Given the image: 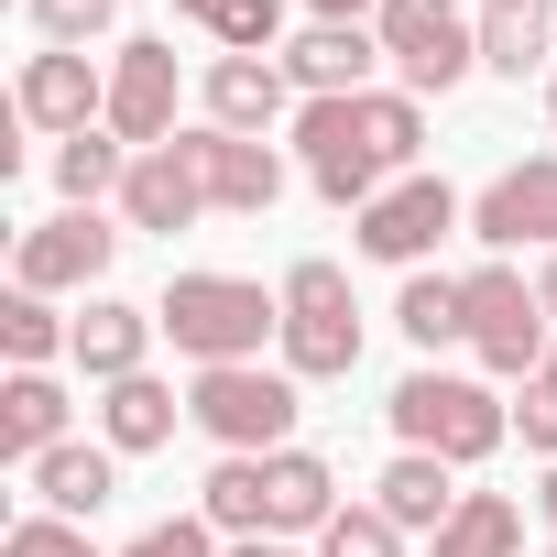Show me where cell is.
<instances>
[{
  "mask_svg": "<svg viewBox=\"0 0 557 557\" xmlns=\"http://www.w3.org/2000/svg\"><path fill=\"white\" fill-rule=\"evenodd\" d=\"M383 513H394V524H426V535H437V524L459 513V492H448V459L405 448V459L383 470Z\"/></svg>",
  "mask_w": 557,
  "mask_h": 557,
  "instance_id": "obj_24",
  "label": "cell"
},
{
  "mask_svg": "<svg viewBox=\"0 0 557 557\" xmlns=\"http://www.w3.org/2000/svg\"><path fill=\"white\" fill-rule=\"evenodd\" d=\"M513 426H524V448H535V459H557V350L535 361V383H524V405H513Z\"/></svg>",
  "mask_w": 557,
  "mask_h": 557,
  "instance_id": "obj_33",
  "label": "cell"
},
{
  "mask_svg": "<svg viewBox=\"0 0 557 557\" xmlns=\"http://www.w3.org/2000/svg\"><path fill=\"white\" fill-rule=\"evenodd\" d=\"M208 524L219 535H262V459H219L208 470Z\"/></svg>",
  "mask_w": 557,
  "mask_h": 557,
  "instance_id": "obj_29",
  "label": "cell"
},
{
  "mask_svg": "<svg viewBox=\"0 0 557 557\" xmlns=\"http://www.w3.org/2000/svg\"><path fill=\"white\" fill-rule=\"evenodd\" d=\"M23 121L77 143L88 121H110V77H88V55H34L23 66Z\"/></svg>",
  "mask_w": 557,
  "mask_h": 557,
  "instance_id": "obj_14",
  "label": "cell"
},
{
  "mask_svg": "<svg viewBox=\"0 0 557 557\" xmlns=\"http://www.w3.org/2000/svg\"><path fill=\"white\" fill-rule=\"evenodd\" d=\"M45 448H66V394L45 372H12V383H0V459L34 470Z\"/></svg>",
  "mask_w": 557,
  "mask_h": 557,
  "instance_id": "obj_20",
  "label": "cell"
},
{
  "mask_svg": "<svg viewBox=\"0 0 557 557\" xmlns=\"http://www.w3.org/2000/svg\"><path fill=\"white\" fill-rule=\"evenodd\" d=\"M448 230H459L448 175H405V186H383V197L361 208V251H372V262H426Z\"/></svg>",
  "mask_w": 557,
  "mask_h": 557,
  "instance_id": "obj_8",
  "label": "cell"
},
{
  "mask_svg": "<svg viewBox=\"0 0 557 557\" xmlns=\"http://www.w3.org/2000/svg\"><path fill=\"white\" fill-rule=\"evenodd\" d=\"M175 12H197V23H219V0H175Z\"/></svg>",
  "mask_w": 557,
  "mask_h": 557,
  "instance_id": "obj_40",
  "label": "cell"
},
{
  "mask_svg": "<svg viewBox=\"0 0 557 557\" xmlns=\"http://www.w3.org/2000/svg\"><path fill=\"white\" fill-rule=\"evenodd\" d=\"M383 55L405 77V99H448L481 66V23H459V0H383Z\"/></svg>",
  "mask_w": 557,
  "mask_h": 557,
  "instance_id": "obj_5",
  "label": "cell"
},
{
  "mask_svg": "<svg viewBox=\"0 0 557 557\" xmlns=\"http://www.w3.org/2000/svg\"><path fill=\"white\" fill-rule=\"evenodd\" d=\"M110 132H121L132 153H153V143L175 132V45H164V34L121 45V66H110Z\"/></svg>",
  "mask_w": 557,
  "mask_h": 557,
  "instance_id": "obj_10",
  "label": "cell"
},
{
  "mask_svg": "<svg viewBox=\"0 0 557 557\" xmlns=\"http://www.w3.org/2000/svg\"><path fill=\"white\" fill-rule=\"evenodd\" d=\"M361 143H372L383 164H416V143H426L416 99H405V88H394V99H383V88H361Z\"/></svg>",
  "mask_w": 557,
  "mask_h": 557,
  "instance_id": "obj_30",
  "label": "cell"
},
{
  "mask_svg": "<svg viewBox=\"0 0 557 557\" xmlns=\"http://www.w3.org/2000/svg\"><path fill=\"white\" fill-rule=\"evenodd\" d=\"M372 55H383V34H361V23H318V34L285 55V77H296L307 99H361Z\"/></svg>",
  "mask_w": 557,
  "mask_h": 557,
  "instance_id": "obj_17",
  "label": "cell"
},
{
  "mask_svg": "<svg viewBox=\"0 0 557 557\" xmlns=\"http://www.w3.org/2000/svg\"><path fill=\"white\" fill-rule=\"evenodd\" d=\"M175 416H186V405H175L153 372L110 383V405H99V426H110V448H121V459H132V448H164V437H175Z\"/></svg>",
  "mask_w": 557,
  "mask_h": 557,
  "instance_id": "obj_22",
  "label": "cell"
},
{
  "mask_svg": "<svg viewBox=\"0 0 557 557\" xmlns=\"http://www.w3.org/2000/svg\"><path fill=\"white\" fill-rule=\"evenodd\" d=\"M350 12H383V0H318V23H350Z\"/></svg>",
  "mask_w": 557,
  "mask_h": 557,
  "instance_id": "obj_36",
  "label": "cell"
},
{
  "mask_svg": "<svg viewBox=\"0 0 557 557\" xmlns=\"http://www.w3.org/2000/svg\"><path fill=\"white\" fill-rule=\"evenodd\" d=\"M318 557H405V524H394L383 503H339V513L318 524Z\"/></svg>",
  "mask_w": 557,
  "mask_h": 557,
  "instance_id": "obj_28",
  "label": "cell"
},
{
  "mask_svg": "<svg viewBox=\"0 0 557 557\" xmlns=\"http://www.w3.org/2000/svg\"><path fill=\"white\" fill-rule=\"evenodd\" d=\"M186 416H197L230 459H273V448L296 437V383H285V372H262V361H219V372H197Z\"/></svg>",
  "mask_w": 557,
  "mask_h": 557,
  "instance_id": "obj_4",
  "label": "cell"
},
{
  "mask_svg": "<svg viewBox=\"0 0 557 557\" xmlns=\"http://www.w3.org/2000/svg\"><path fill=\"white\" fill-rule=\"evenodd\" d=\"M546 55H557V12H546V0H492V12H481V66L524 77Z\"/></svg>",
  "mask_w": 557,
  "mask_h": 557,
  "instance_id": "obj_21",
  "label": "cell"
},
{
  "mask_svg": "<svg viewBox=\"0 0 557 557\" xmlns=\"http://www.w3.org/2000/svg\"><path fill=\"white\" fill-rule=\"evenodd\" d=\"M186 143H197L208 208H240V219H262L273 197H285V164H273V143H251V132H186Z\"/></svg>",
  "mask_w": 557,
  "mask_h": 557,
  "instance_id": "obj_13",
  "label": "cell"
},
{
  "mask_svg": "<svg viewBox=\"0 0 557 557\" xmlns=\"http://www.w3.org/2000/svg\"><path fill=\"white\" fill-rule=\"evenodd\" d=\"M470 240H492V251H524V240H546V251H557V153H535V164H503V175L470 197Z\"/></svg>",
  "mask_w": 557,
  "mask_h": 557,
  "instance_id": "obj_9",
  "label": "cell"
},
{
  "mask_svg": "<svg viewBox=\"0 0 557 557\" xmlns=\"http://www.w3.org/2000/svg\"><path fill=\"white\" fill-rule=\"evenodd\" d=\"M383 416H394L405 448H426V459H448V470H470V459H492V448L513 437V416H503L481 383H459V372H405Z\"/></svg>",
  "mask_w": 557,
  "mask_h": 557,
  "instance_id": "obj_2",
  "label": "cell"
},
{
  "mask_svg": "<svg viewBox=\"0 0 557 557\" xmlns=\"http://www.w3.org/2000/svg\"><path fill=\"white\" fill-rule=\"evenodd\" d=\"M143 339H153V307L99 296V307L77 318V339H66V350H77V372H88V383H132V372H143Z\"/></svg>",
  "mask_w": 557,
  "mask_h": 557,
  "instance_id": "obj_18",
  "label": "cell"
},
{
  "mask_svg": "<svg viewBox=\"0 0 557 557\" xmlns=\"http://www.w3.org/2000/svg\"><path fill=\"white\" fill-rule=\"evenodd\" d=\"M535 307H546V318H557V251H546V273H535Z\"/></svg>",
  "mask_w": 557,
  "mask_h": 557,
  "instance_id": "obj_37",
  "label": "cell"
},
{
  "mask_svg": "<svg viewBox=\"0 0 557 557\" xmlns=\"http://www.w3.org/2000/svg\"><path fill=\"white\" fill-rule=\"evenodd\" d=\"M121 175H132V153H121V132H77V143L55 153V186H66L77 208H99V197H121Z\"/></svg>",
  "mask_w": 557,
  "mask_h": 557,
  "instance_id": "obj_26",
  "label": "cell"
},
{
  "mask_svg": "<svg viewBox=\"0 0 557 557\" xmlns=\"http://www.w3.org/2000/svg\"><path fill=\"white\" fill-rule=\"evenodd\" d=\"M459 296H470V350H481L492 372L535 383V361L557 350V339H546V307H535V285H524L513 262H481V273H470Z\"/></svg>",
  "mask_w": 557,
  "mask_h": 557,
  "instance_id": "obj_6",
  "label": "cell"
},
{
  "mask_svg": "<svg viewBox=\"0 0 557 557\" xmlns=\"http://www.w3.org/2000/svg\"><path fill=\"white\" fill-rule=\"evenodd\" d=\"M285 372L296 383H339L361 361V307H350V273L339 262H296L285 273Z\"/></svg>",
  "mask_w": 557,
  "mask_h": 557,
  "instance_id": "obj_3",
  "label": "cell"
},
{
  "mask_svg": "<svg viewBox=\"0 0 557 557\" xmlns=\"http://www.w3.org/2000/svg\"><path fill=\"white\" fill-rule=\"evenodd\" d=\"M394 329H405L416 350H448V339H470V296L448 285V273H416V285L394 296Z\"/></svg>",
  "mask_w": 557,
  "mask_h": 557,
  "instance_id": "obj_25",
  "label": "cell"
},
{
  "mask_svg": "<svg viewBox=\"0 0 557 557\" xmlns=\"http://www.w3.org/2000/svg\"><path fill=\"white\" fill-rule=\"evenodd\" d=\"M208 535H219L208 513H175V524H153V535H132L121 557H208Z\"/></svg>",
  "mask_w": 557,
  "mask_h": 557,
  "instance_id": "obj_35",
  "label": "cell"
},
{
  "mask_svg": "<svg viewBox=\"0 0 557 557\" xmlns=\"http://www.w3.org/2000/svg\"><path fill=\"white\" fill-rule=\"evenodd\" d=\"M66 339H77V329H55V307H45L34 285H12V307H0V350H12L23 372H45V361H55Z\"/></svg>",
  "mask_w": 557,
  "mask_h": 557,
  "instance_id": "obj_27",
  "label": "cell"
},
{
  "mask_svg": "<svg viewBox=\"0 0 557 557\" xmlns=\"http://www.w3.org/2000/svg\"><path fill=\"white\" fill-rule=\"evenodd\" d=\"M110 251H121V230H99V208H66V219L23 230L12 273H23L34 296H55V285H99V273H110Z\"/></svg>",
  "mask_w": 557,
  "mask_h": 557,
  "instance_id": "obj_11",
  "label": "cell"
},
{
  "mask_svg": "<svg viewBox=\"0 0 557 557\" xmlns=\"http://www.w3.org/2000/svg\"><path fill=\"white\" fill-rule=\"evenodd\" d=\"M230 557H296V546H273V535H240V546H230Z\"/></svg>",
  "mask_w": 557,
  "mask_h": 557,
  "instance_id": "obj_38",
  "label": "cell"
},
{
  "mask_svg": "<svg viewBox=\"0 0 557 557\" xmlns=\"http://www.w3.org/2000/svg\"><path fill=\"white\" fill-rule=\"evenodd\" d=\"M546 535H557V470H546ZM546 557H557V546H546Z\"/></svg>",
  "mask_w": 557,
  "mask_h": 557,
  "instance_id": "obj_39",
  "label": "cell"
},
{
  "mask_svg": "<svg viewBox=\"0 0 557 557\" xmlns=\"http://www.w3.org/2000/svg\"><path fill=\"white\" fill-rule=\"evenodd\" d=\"M230 55H273V34H285V0H219V23H208Z\"/></svg>",
  "mask_w": 557,
  "mask_h": 557,
  "instance_id": "obj_31",
  "label": "cell"
},
{
  "mask_svg": "<svg viewBox=\"0 0 557 557\" xmlns=\"http://www.w3.org/2000/svg\"><path fill=\"white\" fill-rule=\"evenodd\" d=\"M34 492H45V513L88 524V513L121 492V448H77V437H66V448H45V459H34Z\"/></svg>",
  "mask_w": 557,
  "mask_h": 557,
  "instance_id": "obj_19",
  "label": "cell"
},
{
  "mask_svg": "<svg viewBox=\"0 0 557 557\" xmlns=\"http://www.w3.org/2000/svg\"><path fill=\"white\" fill-rule=\"evenodd\" d=\"M197 208H208L197 143H153V153H132V175H121V219H132V230H197Z\"/></svg>",
  "mask_w": 557,
  "mask_h": 557,
  "instance_id": "obj_12",
  "label": "cell"
},
{
  "mask_svg": "<svg viewBox=\"0 0 557 557\" xmlns=\"http://www.w3.org/2000/svg\"><path fill=\"white\" fill-rule=\"evenodd\" d=\"M296 143H307L318 197H339V208H372V197H383V153L361 143V99H307Z\"/></svg>",
  "mask_w": 557,
  "mask_h": 557,
  "instance_id": "obj_7",
  "label": "cell"
},
{
  "mask_svg": "<svg viewBox=\"0 0 557 557\" xmlns=\"http://www.w3.org/2000/svg\"><path fill=\"white\" fill-rule=\"evenodd\" d=\"M0 557H99V546H88V524H66V513H23L12 535H0Z\"/></svg>",
  "mask_w": 557,
  "mask_h": 557,
  "instance_id": "obj_32",
  "label": "cell"
},
{
  "mask_svg": "<svg viewBox=\"0 0 557 557\" xmlns=\"http://www.w3.org/2000/svg\"><path fill=\"white\" fill-rule=\"evenodd\" d=\"M285 88H296V77L273 66V55H219V66H208V121L262 143L273 121H285Z\"/></svg>",
  "mask_w": 557,
  "mask_h": 557,
  "instance_id": "obj_15",
  "label": "cell"
},
{
  "mask_svg": "<svg viewBox=\"0 0 557 557\" xmlns=\"http://www.w3.org/2000/svg\"><path fill=\"white\" fill-rule=\"evenodd\" d=\"M329 513H339L329 459H307V448H273V459H262V535H307V524H329Z\"/></svg>",
  "mask_w": 557,
  "mask_h": 557,
  "instance_id": "obj_16",
  "label": "cell"
},
{
  "mask_svg": "<svg viewBox=\"0 0 557 557\" xmlns=\"http://www.w3.org/2000/svg\"><path fill=\"white\" fill-rule=\"evenodd\" d=\"M546 110H557V77H546Z\"/></svg>",
  "mask_w": 557,
  "mask_h": 557,
  "instance_id": "obj_41",
  "label": "cell"
},
{
  "mask_svg": "<svg viewBox=\"0 0 557 557\" xmlns=\"http://www.w3.org/2000/svg\"><path fill=\"white\" fill-rule=\"evenodd\" d=\"M153 329H164L197 372H219V361H251V350H262V329H285V296L240 285V273H175L164 307H153Z\"/></svg>",
  "mask_w": 557,
  "mask_h": 557,
  "instance_id": "obj_1",
  "label": "cell"
},
{
  "mask_svg": "<svg viewBox=\"0 0 557 557\" xmlns=\"http://www.w3.org/2000/svg\"><path fill=\"white\" fill-rule=\"evenodd\" d=\"M437 557H524V513L503 492H459V513L437 524Z\"/></svg>",
  "mask_w": 557,
  "mask_h": 557,
  "instance_id": "obj_23",
  "label": "cell"
},
{
  "mask_svg": "<svg viewBox=\"0 0 557 557\" xmlns=\"http://www.w3.org/2000/svg\"><path fill=\"white\" fill-rule=\"evenodd\" d=\"M110 12H121V0H34V23H45L55 45H88V34H110Z\"/></svg>",
  "mask_w": 557,
  "mask_h": 557,
  "instance_id": "obj_34",
  "label": "cell"
}]
</instances>
